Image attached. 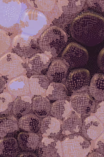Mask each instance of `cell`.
<instances>
[{"label":"cell","mask_w":104,"mask_h":157,"mask_svg":"<svg viewBox=\"0 0 104 157\" xmlns=\"http://www.w3.org/2000/svg\"><path fill=\"white\" fill-rule=\"evenodd\" d=\"M70 30L72 37L77 42L95 46L104 40V18L93 11H85L73 20Z\"/></svg>","instance_id":"obj_1"},{"label":"cell","mask_w":104,"mask_h":157,"mask_svg":"<svg viewBox=\"0 0 104 157\" xmlns=\"http://www.w3.org/2000/svg\"><path fill=\"white\" fill-rule=\"evenodd\" d=\"M67 36L60 27H49L40 36L38 44L39 48L50 58H55L66 46Z\"/></svg>","instance_id":"obj_2"},{"label":"cell","mask_w":104,"mask_h":157,"mask_svg":"<svg viewBox=\"0 0 104 157\" xmlns=\"http://www.w3.org/2000/svg\"><path fill=\"white\" fill-rule=\"evenodd\" d=\"M27 72L23 61L16 54L9 52L0 59V73L11 81Z\"/></svg>","instance_id":"obj_3"},{"label":"cell","mask_w":104,"mask_h":157,"mask_svg":"<svg viewBox=\"0 0 104 157\" xmlns=\"http://www.w3.org/2000/svg\"><path fill=\"white\" fill-rule=\"evenodd\" d=\"M62 147L66 157H85L91 149L90 143L78 136L67 137L63 141Z\"/></svg>","instance_id":"obj_4"},{"label":"cell","mask_w":104,"mask_h":157,"mask_svg":"<svg viewBox=\"0 0 104 157\" xmlns=\"http://www.w3.org/2000/svg\"><path fill=\"white\" fill-rule=\"evenodd\" d=\"M62 58L68 66L79 67L87 63L89 55L87 50L84 47L78 44L71 42L63 51Z\"/></svg>","instance_id":"obj_5"},{"label":"cell","mask_w":104,"mask_h":157,"mask_svg":"<svg viewBox=\"0 0 104 157\" xmlns=\"http://www.w3.org/2000/svg\"><path fill=\"white\" fill-rule=\"evenodd\" d=\"M12 47L17 55L25 58H30L38 53L39 48L35 38L24 34H19L14 38Z\"/></svg>","instance_id":"obj_6"},{"label":"cell","mask_w":104,"mask_h":157,"mask_svg":"<svg viewBox=\"0 0 104 157\" xmlns=\"http://www.w3.org/2000/svg\"><path fill=\"white\" fill-rule=\"evenodd\" d=\"M90 78V72L88 70L77 69L70 73L67 77L66 84L72 92L81 93L88 87Z\"/></svg>","instance_id":"obj_7"},{"label":"cell","mask_w":104,"mask_h":157,"mask_svg":"<svg viewBox=\"0 0 104 157\" xmlns=\"http://www.w3.org/2000/svg\"><path fill=\"white\" fill-rule=\"evenodd\" d=\"M72 109L79 116H86L92 113L95 104L90 95L85 93H78L70 98Z\"/></svg>","instance_id":"obj_8"},{"label":"cell","mask_w":104,"mask_h":157,"mask_svg":"<svg viewBox=\"0 0 104 157\" xmlns=\"http://www.w3.org/2000/svg\"><path fill=\"white\" fill-rule=\"evenodd\" d=\"M68 67L62 58L55 59L49 66L47 76L52 82L62 83L67 77Z\"/></svg>","instance_id":"obj_9"},{"label":"cell","mask_w":104,"mask_h":157,"mask_svg":"<svg viewBox=\"0 0 104 157\" xmlns=\"http://www.w3.org/2000/svg\"><path fill=\"white\" fill-rule=\"evenodd\" d=\"M40 157H62V147L56 140L44 137L38 146Z\"/></svg>","instance_id":"obj_10"},{"label":"cell","mask_w":104,"mask_h":157,"mask_svg":"<svg viewBox=\"0 0 104 157\" xmlns=\"http://www.w3.org/2000/svg\"><path fill=\"white\" fill-rule=\"evenodd\" d=\"M50 58L44 53H38L29 58L25 64L27 73L39 75L50 66Z\"/></svg>","instance_id":"obj_11"},{"label":"cell","mask_w":104,"mask_h":157,"mask_svg":"<svg viewBox=\"0 0 104 157\" xmlns=\"http://www.w3.org/2000/svg\"><path fill=\"white\" fill-rule=\"evenodd\" d=\"M82 128L84 137L92 140L98 139L104 130L103 124L94 116L87 118L83 122Z\"/></svg>","instance_id":"obj_12"},{"label":"cell","mask_w":104,"mask_h":157,"mask_svg":"<svg viewBox=\"0 0 104 157\" xmlns=\"http://www.w3.org/2000/svg\"><path fill=\"white\" fill-rule=\"evenodd\" d=\"M7 88L8 92L15 99L28 96L30 92L29 78L24 75L15 78L10 81Z\"/></svg>","instance_id":"obj_13"},{"label":"cell","mask_w":104,"mask_h":157,"mask_svg":"<svg viewBox=\"0 0 104 157\" xmlns=\"http://www.w3.org/2000/svg\"><path fill=\"white\" fill-rule=\"evenodd\" d=\"M49 80L46 75L40 74L32 75L29 78L31 94L34 96H37L45 95L50 84Z\"/></svg>","instance_id":"obj_14"},{"label":"cell","mask_w":104,"mask_h":157,"mask_svg":"<svg viewBox=\"0 0 104 157\" xmlns=\"http://www.w3.org/2000/svg\"><path fill=\"white\" fill-rule=\"evenodd\" d=\"M82 128V121L80 116L72 113L63 121L61 124L62 133L65 136L79 132Z\"/></svg>","instance_id":"obj_15"},{"label":"cell","mask_w":104,"mask_h":157,"mask_svg":"<svg viewBox=\"0 0 104 157\" xmlns=\"http://www.w3.org/2000/svg\"><path fill=\"white\" fill-rule=\"evenodd\" d=\"M89 91L96 100L104 101V74L97 73L93 75L89 86Z\"/></svg>","instance_id":"obj_16"},{"label":"cell","mask_w":104,"mask_h":157,"mask_svg":"<svg viewBox=\"0 0 104 157\" xmlns=\"http://www.w3.org/2000/svg\"><path fill=\"white\" fill-rule=\"evenodd\" d=\"M70 102L66 100H60L55 102L51 108V114L58 120H65L72 112Z\"/></svg>","instance_id":"obj_17"},{"label":"cell","mask_w":104,"mask_h":157,"mask_svg":"<svg viewBox=\"0 0 104 157\" xmlns=\"http://www.w3.org/2000/svg\"><path fill=\"white\" fill-rule=\"evenodd\" d=\"M19 145L24 151L35 150L40 144V137L37 134L32 132H22L18 136Z\"/></svg>","instance_id":"obj_18"},{"label":"cell","mask_w":104,"mask_h":157,"mask_svg":"<svg viewBox=\"0 0 104 157\" xmlns=\"http://www.w3.org/2000/svg\"><path fill=\"white\" fill-rule=\"evenodd\" d=\"M60 121L54 117H46L42 120L41 129L44 137L56 135L61 130Z\"/></svg>","instance_id":"obj_19"},{"label":"cell","mask_w":104,"mask_h":157,"mask_svg":"<svg viewBox=\"0 0 104 157\" xmlns=\"http://www.w3.org/2000/svg\"><path fill=\"white\" fill-rule=\"evenodd\" d=\"M50 100L44 96H37L32 100V109L38 117H47L51 111Z\"/></svg>","instance_id":"obj_20"},{"label":"cell","mask_w":104,"mask_h":157,"mask_svg":"<svg viewBox=\"0 0 104 157\" xmlns=\"http://www.w3.org/2000/svg\"><path fill=\"white\" fill-rule=\"evenodd\" d=\"M19 128L29 132L37 133L40 130L41 122L38 117L28 114L21 117L19 121Z\"/></svg>","instance_id":"obj_21"},{"label":"cell","mask_w":104,"mask_h":157,"mask_svg":"<svg viewBox=\"0 0 104 157\" xmlns=\"http://www.w3.org/2000/svg\"><path fill=\"white\" fill-rule=\"evenodd\" d=\"M0 144V154L2 157H16L19 154V145L13 137L2 138Z\"/></svg>","instance_id":"obj_22"},{"label":"cell","mask_w":104,"mask_h":157,"mask_svg":"<svg viewBox=\"0 0 104 157\" xmlns=\"http://www.w3.org/2000/svg\"><path fill=\"white\" fill-rule=\"evenodd\" d=\"M32 109V100L28 96L18 97L13 102V112L15 115L20 116L28 114Z\"/></svg>","instance_id":"obj_23"},{"label":"cell","mask_w":104,"mask_h":157,"mask_svg":"<svg viewBox=\"0 0 104 157\" xmlns=\"http://www.w3.org/2000/svg\"><path fill=\"white\" fill-rule=\"evenodd\" d=\"M86 1H58V3L63 13L73 16L81 12L84 8Z\"/></svg>","instance_id":"obj_24"},{"label":"cell","mask_w":104,"mask_h":157,"mask_svg":"<svg viewBox=\"0 0 104 157\" xmlns=\"http://www.w3.org/2000/svg\"><path fill=\"white\" fill-rule=\"evenodd\" d=\"M67 90L66 86L61 82H52L50 83L45 96L51 100H60L67 98Z\"/></svg>","instance_id":"obj_25"},{"label":"cell","mask_w":104,"mask_h":157,"mask_svg":"<svg viewBox=\"0 0 104 157\" xmlns=\"http://www.w3.org/2000/svg\"><path fill=\"white\" fill-rule=\"evenodd\" d=\"M0 137L3 138L9 134L19 130V122L13 116L2 117L1 118Z\"/></svg>","instance_id":"obj_26"},{"label":"cell","mask_w":104,"mask_h":157,"mask_svg":"<svg viewBox=\"0 0 104 157\" xmlns=\"http://www.w3.org/2000/svg\"><path fill=\"white\" fill-rule=\"evenodd\" d=\"M13 98L9 92H3L1 94V114H9L13 111L14 102Z\"/></svg>","instance_id":"obj_27"},{"label":"cell","mask_w":104,"mask_h":157,"mask_svg":"<svg viewBox=\"0 0 104 157\" xmlns=\"http://www.w3.org/2000/svg\"><path fill=\"white\" fill-rule=\"evenodd\" d=\"M90 7L98 12L104 13V1H88Z\"/></svg>","instance_id":"obj_28"},{"label":"cell","mask_w":104,"mask_h":157,"mask_svg":"<svg viewBox=\"0 0 104 157\" xmlns=\"http://www.w3.org/2000/svg\"><path fill=\"white\" fill-rule=\"evenodd\" d=\"M95 148L98 152L104 155V132L97 139Z\"/></svg>","instance_id":"obj_29"},{"label":"cell","mask_w":104,"mask_h":157,"mask_svg":"<svg viewBox=\"0 0 104 157\" xmlns=\"http://www.w3.org/2000/svg\"><path fill=\"white\" fill-rule=\"evenodd\" d=\"M95 115L104 125V101L99 104Z\"/></svg>","instance_id":"obj_30"},{"label":"cell","mask_w":104,"mask_h":157,"mask_svg":"<svg viewBox=\"0 0 104 157\" xmlns=\"http://www.w3.org/2000/svg\"><path fill=\"white\" fill-rule=\"evenodd\" d=\"M98 67L104 73V48L99 52L98 58Z\"/></svg>","instance_id":"obj_31"},{"label":"cell","mask_w":104,"mask_h":157,"mask_svg":"<svg viewBox=\"0 0 104 157\" xmlns=\"http://www.w3.org/2000/svg\"><path fill=\"white\" fill-rule=\"evenodd\" d=\"M10 81L7 78L1 75V94L3 92L5 88L7 87Z\"/></svg>","instance_id":"obj_32"},{"label":"cell","mask_w":104,"mask_h":157,"mask_svg":"<svg viewBox=\"0 0 104 157\" xmlns=\"http://www.w3.org/2000/svg\"><path fill=\"white\" fill-rule=\"evenodd\" d=\"M18 157H37L34 153L32 152H26L22 153Z\"/></svg>","instance_id":"obj_33"},{"label":"cell","mask_w":104,"mask_h":157,"mask_svg":"<svg viewBox=\"0 0 104 157\" xmlns=\"http://www.w3.org/2000/svg\"><path fill=\"white\" fill-rule=\"evenodd\" d=\"M87 157H104V155L98 152H95L91 153Z\"/></svg>","instance_id":"obj_34"}]
</instances>
